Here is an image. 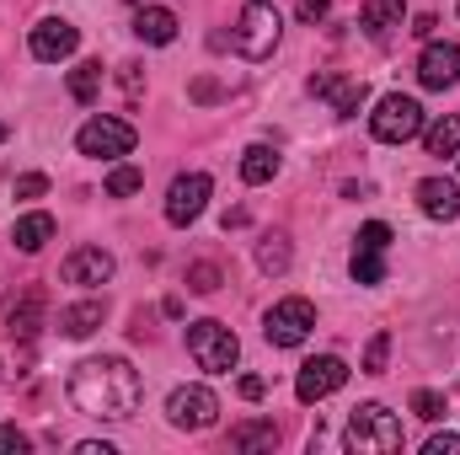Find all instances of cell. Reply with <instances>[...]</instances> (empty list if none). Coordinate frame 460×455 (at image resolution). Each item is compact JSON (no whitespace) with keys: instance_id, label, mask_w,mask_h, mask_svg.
Segmentation results:
<instances>
[{"instance_id":"6da1fadb","label":"cell","mask_w":460,"mask_h":455,"mask_svg":"<svg viewBox=\"0 0 460 455\" xmlns=\"http://www.w3.org/2000/svg\"><path fill=\"white\" fill-rule=\"evenodd\" d=\"M139 370L118 353H102V359H81L70 370V402L86 413V418H108V424H123L134 418L139 407Z\"/></svg>"},{"instance_id":"7a4b0ae2","label":"cell","mask_w":460,"mask_h":455,"mask_svg":"<svg viewBox=\"0 0 460 455\" xmlns=\"http://www.w3.org/2000/svg\"><path fill=\"white\" fill-rule=\"evenodd\" d=\"M343 445L353 455H396L402 451V418H396L391 407H380V402H364V407H353V418H348Z\"/></svg>"},{"instance_id":"3957f363","label":"cell","mask_w":460,"mask_h":455,"mask_svg":"<svg viewBox=\"0 0 460 455\" xmlns=\"http://www.w3.org/2000/svg\"><path fill=\"white\" fill-rule=\"evenodd\" d=\"M188 353H193V364L199 370H209V375H230L235 370V359H241V343L230 333L226 322H193L188 327Z\"/></svg>"},{"instance_id":"277c9868","label":"cell","mask_w":460,"mask_h":455,"mask_svg":"<svg viewBox=\"0 0 460 455\" xmlns=\"http://www.w3.org/2000/svg\"><path fill=\"white\" fill-rule=\"evenodd\" d=\"M279 11L268 5V0H252V5H241V22H235V54L241 59H268L273 49H279Z\"/></svg>"},{"instance_id":"5b68a950","label":"cell","mask_w":460,"mask_h":455,"mask_svg":"<svg viewBox=\"0 0 460 455\" xmlns=\"http://www.w3.org/2000/svg\"><path fill=\"white\" fill-rule=\"evenodd\" d=\"M311 327H316V306L300 300V295L279 300V306L262 317V338L273 343V348H300V343L311 338Z\"/></svg>"},{"instance_id":"8992f818","label":"cell","mask_w":460,"mask_h":455,"mask_svg":"<svg viewBox=\"0 0 460 455\" xmlns=\"http://www.w3.org/2000/svg\"><path fill=\"white\" fill-rule=\"evenodd\" d=\"M134 123H123V118H86L81 123V134H75V150L81 156H97V161H118V156H128L134 150Z\"/></svg>"},{"instance_id":"52a82bcc","label":"cell","mask_w":460,"mask_h":455,"mask_svg":"<svg viewBox=\"0 0 460 455\" xmlns=\"http://www.w3.org/2000/svg\"><path fill=\"white\" fill-rule=\"evenodd\" d=\"M369 129H375V139L380 145H407L412 134H423V108L412 103V97H380V108L369 113Z\"/></svg>"},{"instance_id":"ba28073f","label":"cell","mask_w":460,"mask_h":455,"mask_svg":"<svg viewBox=\"0 0 460 455\" xmlns=\"http://www.w3.org/2000/svg\"><path fill=\"white\" fill-rule=\"evenodd\" d=\"M166 418H172L177 429H188V434L215 429V418H220V397H215L209 386H177V391L166 397Z\"/></svg>"},{"instance_id":"9c48e42d","label":"cell","mask_w":460,"mask_h":455,"mask_svg":"<svg viewBox=\"0 0 460 455\" xmlns=\"http://www.w3.org/2000/svg\"><path fill=\"white\" fill-rule=\"evenodd\" d=\"M343 380H348V364L338 359V353H322V359H305V364H300L295 397L311 407V402H327L332 391H343Z\"/></svg>"},{"instance_id":"30bf717a","label":"cell","mask_w":460,"mask_h":455,"mask_svg":"<svg viewBox=\"0 0 460 455\" xmlns=\"http://www.w3.org/2000/svg\"><path fill=\"white\" fill-rule=\"evenodd\" d=\"M385 246H391V226H380V220H369V226L358 230V241H353V284H380L385 279Z\"/></svg>"},{"instance_id":"8fae6325","label":"cell","mask_w":460,"mask_h":455,"mask_svg":"<svg viewBox=\"0 0 460 455\" xmlns=\"http://www.w3.org/2000/svg\"><path fill=\"white\" fill-rule=\"evenodd\" d=\"M209 193H215V183H209L204 172H182V177L166 188V220H172V226H193V220L204 215Z\"/></svg>"},{"instance_id":"7c38bea8","label":"cell","mask_w":460,"mask_h":455,"mask_svg":"<svg viewBox=\"0 0 460 455\" xmlns=\"http://www.w3.org/2000/svg\"><path fill=\"white\" fill-rule=\"evenodd\" d=\"M311 97H322L338 118H353L358 108H364L369 86H364L358 76H332V70H322V76H311Z\"/></svg>"},{"instance_id":"4fadbf2b","label":"cell","mask_w":460,"mask_h":455,"mask_svg":"<svg viewBox=\"0 0 460 455\" xmlns=\"http://www.w3.org/2000/svg\"><path fill=\"white\" fill-rule=\"evenodd\" d=\"M75 49H81V32H75L65 16H49V22H38V27H32V59L59 65V59H70Z\"/></svg>"},{"instance_id":"5bb4252c","label":"cell","mask_w":460,"mask_h":455,"mask_svg":"<svg viewBox=\"0 0 460 455\" xmlns=\"http://www.w3.org/2000/svg\"><path fill=\"white\" fill-rule=\"evenodd\" d=\"M113 252H102V246H75L70 257H65V284H81V290H97V284H108L113 279Z\"/></svg>"},{"instance_id":"9a60e30c","label":"cell","mask_w":460,"mask_h":455,"mask_svg":"<svg viewBox=\"0 0 460 455\" xmlns=\"http://www.w3.org/2000/svg\"><path fill=\"white\" fill-rule=\"evenodd\" d=\"M418 81H423L429 92L456 86V81H460V49H456V43H429V49H423V59H418Z\"/></svg>"},{"instance_id":"2e32d148","label":"cell","mask_w":460,"mask_h":455,"mask_svg":"<svg viewBox=\"0 0 460 455\" xmlns=\"http://www.w3.org/2000/svg\"><path fill=\"white\" fill-rule=\"evenodd\" d=\"M43 311H49V295H43L38 284H32V290H22V295L5 306V333H11V338H22V343L38 338V327H43Z\"/></svg>"},{"instance_id":"e0dca14e","label":"cell","mask_w":460,"mask_h":455,"mask_svg":"<svg viewBox=\"0 0 460 455\" xmlns=\"http://www.w3.org/2000/svg\"><path fill=\"white\" fill-rule=\"evenodd\" d=\"M418 210L429 220H460V188L445 177H423L418 183Z\"/></svg>"},{"instance_id":"ac0fdd59","label":"cell","mask_w":460,"mask_h":455,"mask_svg":"<svg viewBox=\"0 0 460 455\" xmlns=\"http://www.w3.org/2000/svg\"><path fill=\"white\" fill-rule=\"evenodd\" d=\"M134 38H139V43L166 49V43L177 38V16H172L166 5H139V16H134Z\"/></svg>"},{"instance_id":"d6986e66","label":"cell","mask_w":460,"mask_h":455,"mask_svg":"<svg viewBox=\"0 0 460 455\" xmlns=\"http://www.w3.org/2000/svg\"><path fill=\"white\" fill-rule=\"evenodd\" d=\"M102 317H108L102 300H81V306L59 311V333H65V338H92V333L102 327Z\"/></svg>"},{"instance_id":"ffe728a7","label":"cell","mask_w":460,"mask_h":455,"mask_svg":"<svg viewBox=\"0 0 460 455\" xmlns=\"http://www.w3.org/2000/svg\"><path fill=\"white\" fill-rule=\"evenodd\" d=\"M402 16H407V5H402V0H364L358 27H364L369 38H385L391 27H402Z\"/></svg>"},{"instance_id":"44dd1931","label":"cell","mask_w":460,"mask_h":455,"mask_svg":"<svg viewBox=\"0 0 460 455\" xmlns=\"http://www.w3.org/2000/svg\"><path fill=\"white\" fill-rule=\"evenodd\" d=\"M11 241H16L22 252H43V246L54 241V215H43V210H38V215H22V220L11 226Z\"/></svg>"},{"instance_id":"7402d4cb","label":"cell","mask_w":460,"mask_h":455,"mask_svg":"<svg viewBox=\"0 0 460 455\" xmlns=\"http://www.w3.org/2000/svg\"><path fill=\"white\" fill-rule=\"evenodd\" d=\"M423 150H429V156H456L460 150V113L439 118L434 129H423Z\"/></svg>"},{"instance_id":"603a6c76","label":"cell","mask_w":460,"mask_h":455,"mask_svg":"<svg viewBox=\"0 0 460 455\" xmlns=\"http://www.w3.org/2000/svg\"><path fill=\"white\" fill-rule=\"evenodd\" d=\"M273 172H279V156L268 150V145H252L246 156H241V183H273Z\"/></svg>"},{"instance_id":"cb8c5ba5","label":"cell","mask_w":460,"mask_h":455,"mask_svg":"<svg viewBox=\"0 0 460 455\" xmlns=\"http://www.w3.org/2000/svg\"><path fill=\"white\" fill-rule=\"evenodd\" d=\"M230 445H235V451H273V445H279V429L252 418V424H235V429H230Z\"/></svg>"},{"instance_id":"d4e9b609","label":"cell","mask_w":460,"mask_h":455,"mask_svg":"<svg viewBox=\"0 0 460 455\" xmlns=\"http://www.w3.org/2000/svg\"><path fill=\"white\" fill-rule=\"evenodd\" d=\"M97 92H102V65H97V59L75 65V70H70V97H75V103H97Z\"/></svg>"},{"instance_id":"484cf974","label":"cell","mask_w":460,"mask_h":455,"mask_svg":"<svg viewBox=\"0 0 460 455\" xmlns=\"http://www.w3.org/2000/svg\"><path fill=\"white\" fill-rule=\"evenodd\" d=\"M257 268H262V273H284V268H289V241H284V236H268V241L257 246Z\"/></svg>"},{"instance_id":"4316f807","label":"cell","mask_w":460,"mask_h":455,"mask_svg":"<svg viewBox=\"0 0 460 455\" xmlns=\"http://www.w3.org/2000/svg\"><path fill=\"white\" fill-rule=\"evenodd\" d=\"M188 290H193V295H215V290H220V268H215V263H193V268H188Z\"/></svg>"},{"instance_id":"83f0119b","label":"cell","mask_w":460,"mask_h":455,"mask_svg":"<svg viewBox=\"0 0 460 455\" xmlns=\"http://www.w3.org/2000/svg\"><path fill=\"white\" fill-rule=\"evenodd\" d=\"M139 188H145V177H139L134 166H113V172H108V193H113V199H128V193H139Z\"/></svg>"},{"instance_id":"f1b7e54d","label":"cell","mask_w":460,"mask_h":455,"mask_svg":"<svg viewBox=\"0 0 460 455\" xmlns=\"http://www.w3.org/2000/svg\"><path fill=\"white\" fill-rule=\"evenodd\" d=\"M385 359H391V333H375L369 348H364V375H380V370H385Z\"/></svg>"},{"instance_id":"f546056e","label":"cell","mask_w":460,"mask_h":455,"mask_svg":"<svg viewBox=\"0 0 460 455\" xmlns=\"http://www.w3.org/2000/svg\"><path fill=\"white\" fill-rule=\"evenodd\" d=\"M412 413L429 418V424H439V418H445V397H439V391H412Z\"/></svg>"},{"instance_id":"4dcf8cb0","label":"cell","mask_w":460,"mask_h":455,"mask_svg":"<svg viewBox=\"0 0 460 455\" xmlns=\"http://www.w3.org/2000/svg\"><path fill=\"white\" fill-rule=\"evenodd\" d=\"M43 193H49V177H43V172L16 177V199H43Z\"/></svg>"},{"instance_id":"1f68e13d","label":"cell","mask_w":460,"mask_h":455,"mask_svg":"<svg viewBox=\"0 0 460 455\" xmlns=\"http://www.w3.org/2000/svg\"><path fill=\"white\" fill-rule=\"evenodd\" d=\"M22 451H27V434L11 429V424H0V455H22Z\"/></svg>"},{"instance_id":"d6a6232c","label":"cell","mask_w":460,"mask_h":455,"mask_svg":"<svg viewBox=\"0 0 460 455\" xmlns=\"http://www.w3.org/2000/svg\"><path fill=\"white\" fill-rule=\"evenodd\" d=\"M423 451H429V455H460V434H434Z\"/></svg>"},{"instance_id":"836d02e7","label":"cell","mask_w":460,"mask_h":455,"mask_svg":"<svg viewBox=\"0 0 460 455\" xmlns=\"http://www.w3.org/2000/svg\"><path fill=\"white\" fill-rule=\"evenodd\" d=\"M188 97H193V103H215V97H220V86L204 76V81H193V86H188Z\"/></svg>"},{"instance_id":"e575fe53","label":"cell","mask_w":460,"mask_h":455,"mask_svg":"<svg viewBox=\"0 0 460 455\" xmlns=\"http://www.w3.org/2000/svg\"><path fill=\"white\" fill-rule=\"evenodd\" d=\"M262 391H268L262 375H241V397H246V402H262Z\"/></svg>"},{"instance_id":"d590c367","label":"cell","mask_w":460,"mask_h":455,"mask_svg":"<svg viewBox=\"0 0 460 455\" xmlns=\"http://www.w3.org/2000/svg\"><path fill=\"white\" fill-rule=\"evenodd\" d=\"M327 16V0H300V22H322Z\"/></svg>"},{"instance_id":"8d00e7d4","label":"cell","mask_w":460,"mask_h":455,"mask_svg":"<svg viewBox=\"0 0 460 455\" xmlns=\"http://www.w3.org/2000/svg\"><path fill=\"white\" fill-rule=\"evenodd\" d=\"M123 92L139 97V65H123Z\"/></svg>"},{"instance_id":"74e56055","label":"cell","mask_w":460,"mask_h":455,"mask_svg":"<svg viewBox=\"0 0 460 455\" xmlns=\"http://www.w3.org/2000/svg\"><path fill=\"white\" fill-rule=\"evenodd\" d=\"M434 27H439V16H429V11H423V16H418V22H412V32H418V38H429V32H434Z\"/></svg>"},{"instance_id":"f35d334b","label":"cell","mask_w":460,"mask_h":455,"mask_svg":"<svg viewBox=\"0 0 460 455\" xmlns=\"http://www.w3.org/2000/svg\"><path fill=\"white\" fill-rule=\"evenodd\" d=\"M75 455H113V445H108V440H102V445H97V440H86V445H75Z\"/></svg>"},{"instance_id":"ab89813d","label":"cell","mask_w":460,"mask_h":455,"mask_svg":"<svg viewBox=\"0 0 460 455\" xmlns=\"http://www.w3.org/2000/svg\"><path fill=\"white\" fill-rule=\"evenodd\" d=\"M0 145H5V123H0Z\"/></svg>"}]
</instances>
